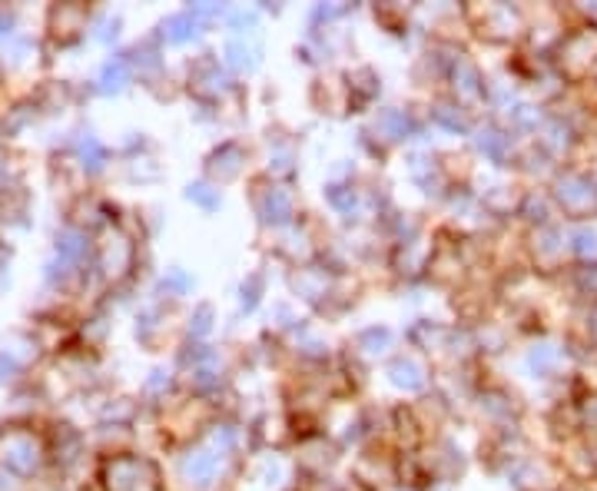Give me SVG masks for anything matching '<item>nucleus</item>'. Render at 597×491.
<instances>
[]
</instances>
